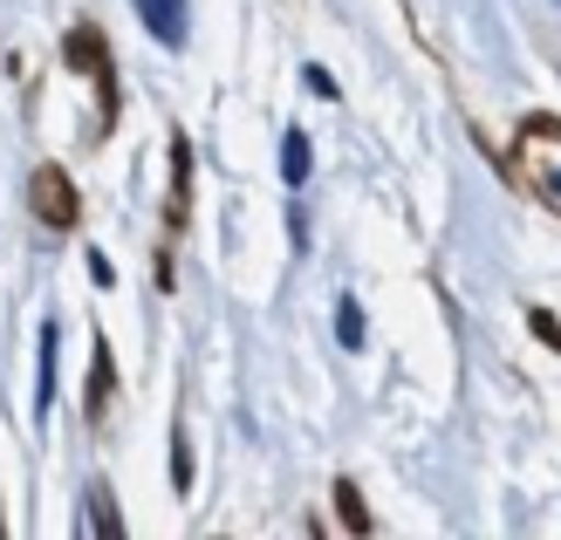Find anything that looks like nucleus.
I'll list each match as a JSON object with an SVG mask.
<instances>
[{"label":"nucleus","mask_w":561,"mask_h":540,"mask_svg":"<svg viewBox=\"0 0 561 540\" xmlns=\"http://www.w3.org/2000/svg\"><path fill=\"white\" fill-rule=\"evenodd\" d=\"M520 164L535 172L548 198H561V124L554 117H527L520 124Z\"/></svg>","instance_id":"f257e3e1"},{"label":"nucleus","mask_w":561,"mask_h":540,"mask_svg":"<svg viewBox=\"0 0 561 540\" xmlns=\"http://www.w3.org/2000/svg\"><path fill=\"white\" fill-rule=\"evenodd\" d=\"M35 206H42L48 226H76V192H69V179L55 172V164H42V172H35Z\"/></svg>","instance_id":"f03ea898"},{"label":"nucleus","mask_w":561,"mask_h":540,"mask_svg":"<svg viewBox=\"0 0 561 540\" xmlns=\"http://www.w3.org/2000/svg\"><path fill=\"white\" fill-rule=\"evenodd\" d=\"M137 14H145V27H151L164 48L185 42V0H137Z\"/></svg>","instance_id":"7ed1b4c3"},{"label":"nucleus","mask_w":561,"mask_h":540,"mask_svg":"<svg viewBox=\"0 0 561 540\" xmlns=\"http://www.w3.org/2000/svg\"><path fill=\"white\" fill-rule=\"evenodd\" d=\"M280 179H288V185H301V179H308V137H301V130L280 137Z\"/></svg>","instance_id":"20e7f679"},{"label":"nucleus","mask_w":561,"mask_h":540,"mask_svg":"<svg viewBox=\"0 0 561 540\" xmlns=\"http://www.w3.org/2000/svg\"><path fill=\"white\" fill-rule=\"evenodd\" d=\"M48 397H55V322L42 329V390H35V411L48 417Z\"/></svg>","instance_id":"39448f33"},{"label":"nucleus","mask_w":561,"mask_h":540,"mask_svg":"<svg viewBox=\"0 0 561 540\" xmlns=\"http://www.w3.org/2000/svg\"><path fill=\"white\" fill-rule=\"evenodd\" d=\"M335 335H343L350 349H363V308H356V301H343V308H335Z\"/></svg>","instance_id":"423d86ee"},{"label":"nucleus","mask_w":561,"mask_h":540,"mask_svg":"<svg viewBox=\"0 0 561 540\" xmlns=\"http://www.w3.org/2000/svg\"><path fill=\"white\" fill-rule=\"evenodd\" d=\"M103 397H110V356L96 349V383H90V411H103Z\"/></svg>","instance_id":"0eeeda50"},{"label":"nucleus","mask_w":561,"mask_h":540,"mask_svg":"<svg viewBox=\"0 0 561 540\" xmlns=\"http://www.w3.org/2000/svg\"><path fill=\"white\" fill-rule=\"evenodd\" d=\"M90 520H96V527H103V533H117V514H110V499H103V486H96V493H90Z\"/></svg>","instance_id":"6e6552de"},{"label":"nucleus","mask_w":561,"mask_h":540,"mask_svg":"<svg viewBox=\"0 0 561 540\" xmlns=\"http://www.w3.org/2000/svg\"><path fill=\"white\" fill-rule=\"evenodd\" d=\"M335 499H343V520H350V527H370V514H363V499H356L350 486H343V493H335Z\"/></svg>","instance_id":"1a4fd4ad"}]
</instances>
